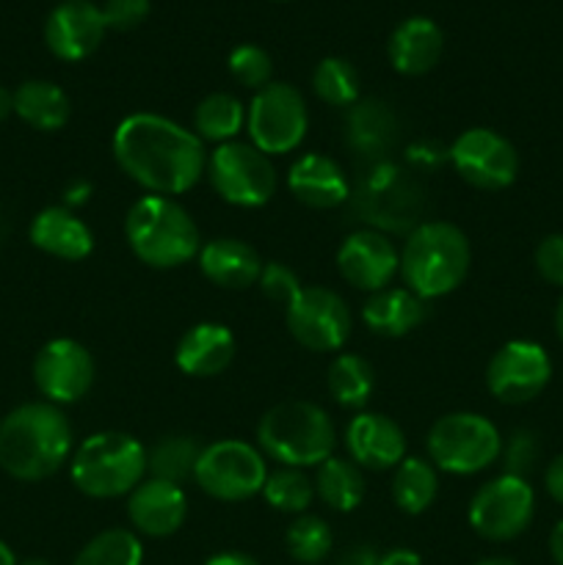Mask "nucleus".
Listing matches in <instances>:
<instances>
[{
    "instance_id": "nucleus-1",
    "label": "nucleus",
    "mask_w": 563,
    "mask_h": 565,
    "mask_svg": "<svg viewBox=\"0 0 563 565\" xmlns=\"http://www.w3.org/2000/svg\"><path fill=\"white\" fill-rule=\"evenodd\" d=\"M114 158L132 182L158 196H177L208 171V149L196 132L160 114H130L114 132Z\"/></svg>"
},
{
    "instance_id": "nucleus-2",
    "label": "nucleus",
    "mask_w": 563,
    "mask_h": 565,
    "mask_svg": "<svg viewBox=\"0 0 563 565\" xmlns=\"http://www.w3.org/2000/svg\"><path fill=\"white\" fill-rule=\"evenodd\" d=\"M72 450L70 419L53 403H25L0 423V467L17 480L59 472Z\"/></svg>"
},
{
    "instance_id": "nucleus-3",
    "label": "nucleus",
    "mask_w": 563,
    "mask_h": 565,
    "mask_svg": "<svg viewBox=\"0 0 563 565\" xmlns=\"http://www.w3.org/2000/svg\"><path fill=\"white\" fill-rule=\"evenodd\" d=\"M469 241L458 226L447 221H425L414 226L401 252V276L408 290L428 298H442L467 279Z\"/></svg>"
},
{
    "instance_id": "nucleus-4",
    "label": "nucleus",
    "mask_w": 563,
    "mask_h": 565,
    "mask_svg": "<svg viewBox=\"0 0 563 565\" xmlns=\"http://www.w3.org/2000/svg\"><path fill=\"white\" fill-rule=\"evenodd\" d=\"M127 243L149 268H180L199 254V230L188 210L171 196L149 193L125 218Z\"/></svg>"
},
{
    "instance_id": "nucleus-5",
    "label": "nucleus",
    "mask_w": 563,
    "mask_h": 565,
    "mask_svg": "<svg viewBox=\"0 0 563 565\" xmlns=\"http://www.w3.org/2000/svg\"><path fill=\"white\" fill-rule=\"evenodd\" d=\"M259 452L282 467H320L337 447L329 414L307 401H287L268 408L257 425Z\"/></svg>"
},
{
    "instance_id": "nucleus-6",
    "label": "nucleus",
    "mask_w": 563,
    "mask_h": 565,
    "mask_svg": "<svg viewBox=\"0 0 563 565\" xmlns=\"http://www.w3.org/2000/svg\"><path fill=\"white\" fill-rule=\"evenodd\" d=\"M147 475V447L119 430L94 434L72 456V483L94 500L127 497Z\"/></svg>"
},
{
    "instance_id": "nucleus-7",
    "label": "nucleus",
    "mask_w": 563,
    "mask_h": 565,
    "mask_svg": "<svg viewBox=\"0 0 563 565\" xmlns=\"http://www.w3.org/2000/svg\"><path fill=\"white\" fill-rule=\"evenodd\" d=\"M428 458L436 469L450 475H475L500 458V430L472 412L445 414L428 430Z\"/></svg>"
},
{
    "instance_id": "nucleus-8",
    "label": "nucleus",
    "mask_w": 563,
    "mask_h": 565,
    "mask_svg": "<svg viewBox=\"0 0 563 565\" xmlns=\"http://www.w3.org/2000/svg\"><path fill=\"white\" fill-rule=\"evenodd\" d=\"M268 478L265 456L248 441L224 439L208 445L193 469V483L221 502H246L259 494Z\"/></svg>"
},
{
    "instance_id": "nucleus-9",
    "label": "nucleus",
    "mask_w": 563,
    "mask_h": 565,
    "mask_svg": "<svg viewBox=\"0 0 563 565\" xmlns=\"http://www.w3.org/2000/svg\"><path fill=\"white\" fill-rule=\"evenodd\" d=\"M210 185L235 207H263L276 193V169L254 143L230 141L208 154Z\"/></svg>"
},
{
    "instance_id": "nucleus-10",
    "label": "nucleus",
    "mask_w": 563,
    "mask_h": 565,
    "mask_svg": "<svg viewBox=\"0 0 563 565\" xmlns=\"http://www.w3.org/2000/svg\"><path fill=\"white\" fill-rule=\"evenodd\" d=\"M309 127L304 94L290 83H274L254 94L246 110V130L259 152L285 154L304 141Z\"/></svg>"
},
{
    "instance_id": "nucleus-11",
    "label": "nucleus",
    "mask_w": 563,
    "mask_h": 565,
    "mask_svg": "<svg viewBox=\"0 0 563 565\" xmlns=\"http://www.w3.org/2000/svg\"><path fill=\"white\" fill-rule=\"evenodd\" d=\"M535 516V494L517 475H500L475 491L469 502V527L486 541H513L530 527Z\"/></svg>"
},
{
    "instance_id": "nucleus-12",
    "label": "nucleus",
    "mask_w": 563,
    "mask_h": 565,
    "mask_svg": "<svg viewBox=\"0 0 563 565\" xmlns=\"http://www.w3.org/2000/svg\"><path fill=\"white\" fill-rule=\"evenodd\" d=\"M285 320L296 342L315 353L340 351L351 337V309L326 287H301L285 309Z\"/></svg>"
},
{
    "instance_id": "nucleus-13",
    "label": "nucleus",
    "mask_w": 563,
    "mask_h": 565,
    "mask_svg": "<svg viewBox=\"0 0 563 565\" xmlns=\"http://www.w3.org/2000/svg\"><path fill=\"white\" fill-rule=\"evenodd\" d=\"M450 163L464 182L480 191H502L517 180L519 154L513 143L489 127L464 130L450 147Z\"/></svg>"
},
{
    "instance_id": "nucleus-14",
    "label": "nucleus",
    "mask_w": 563,
    "mask_h": 565,
    "mask_svg": "<svg viewBox=\"0 0 563 565\" xmlns=\"http://www.w3.org/2000/svg\"><path fill=\"white\" fill-rule=\"evenodd\" d=\"M552 379V362L539 342L511 340L489 359L486 386L502 403H528L546 390Z\"/></svg>"
},
{
    "instance_id": "nucleus-15",
    "label": "nucleus",
    "mask_w": 563,
    "mask_h": 565,
    "mask_svg": "<svg viewBox=\"0 0 563 565\" xmlns=\"http://www.w3.org/2000/svg\"><path fill=\"white\" fill-rule=\"evenodd\" d=\"M94 359L77 340H50L33 362V381L50 403H77L94 384Z\"/></svg>"
},
{
    "instance_id": "nucleus-16",
    "label": "nucleus",
    "mask_w": 563,
    "mask_h": 565,
    "mask_svg": "<svg viewBox=\"0 0 563 565\" xmlns=\"http://www.w3.org/2000/svg\"><path fill=\"white\" fill-rule=\"evenodd\" d=\"M340 276L357 290L379 292L390 287L392 276L401 270V252L386 235L375 230H359L342 241L337 252Z\"/></svg>"
},
{
    "instance_id": "nucleus-17",
    "label": "nucleus",
    "mask_w": 563,
    "mask_h": 565,
    "mask_svg": "<svg viewBox=\"0 0 563 565\" xmlns=\"http://www.w3.org/2000/svg\"><path fill=\"white\" fill-rule=\"evenodd\" d=\"M105 17L103 9L88 0H66L50 11L44 22V42L50 53L61 61H83L103 44Z\"/></svg>"
},
{
    "instance_id": "nucleus-18",
    "label": "nucleus",
    "mask_w": 563,
    "mask_h": 565,
    "mask_svg": "<svg viewBox=\"0 0 563 565\" xmlns=\"http://www.w3.org/2000/svg\"><path fill=\"white\" fill-rule=\"evenodd\" d=\"M127 516L136 533L149 535V539L174 535L188 516L185 491L182 486L166 483V480H141L127 494Z\"/></svg>"
},
{
    "instance_id": "nucleus-19",
    "label": "nucleus",
    "mask_w": 563,
    "mask_h": 565,
    "mask_svg": "<svg viewBox=\"0 0 563 565\" xmlns=\"http://www.w3.org/2000/svg\"><path fill=\"white\" fill-rule=\"evenodd\" d=\"M348 456L362 469H395L406 458V436L401 425L384 414L362 412L346 428Z\"/></svg>"
},
{
    "instance_id": "nucleus-20",
    "label": "nucleus",
    "mask_w": 563,
    "mask_h": 565,
    "mask_svg": "<svg viewBox=\"0 0 563 565\" xmlns=\"http://www.w3.org/2000/svg\"><path fill=\"white\" fill-rule=\"evenodd\" d=\"M196 257L204 279L224 290H246L257 285L265 268L257 248L237 237H215L199 248Z\"/></svg>"
},
{
    "instance_id": "nucleus-21",
    "label": "nucleus",
    "mask_w": 563,
    "mask_h": 565,
    "mask_svg": "<svg viewBox=\"0 0 563 565\" xmlns=\"http://www.w3.org/2000/svg\"><path fill=\"white\" fill-rule=\"evenodd\" d=\"M287 188L301 204L312 210H331L348 202V177L326 154H304L287 171Z\"/></svg>"
},
{
    "instance_id": "nucleus-22",
    "label": "nucleus",
    "mask_w": 563,
    "mask_h": 565,
    "mask_svg": "<svg viewBox=\"0 0 563 565\" xmlns=\"http://www.w3.org/2000/svg\"><path fill=\"white\" fill-rule=\"evenodd\" d=\"M235 359V337L221 323H196L180 337L174 351L177 367L193 379H213Z\"/></svg>"
},
{
    "instance_id": "nucleus-23",
    "label": "nucleus",
    "mask_w": 563,
    "mask_h": 565,
    "mask_svg": "<svg viewBox=\"0 0 563 565\" xmlns=\"http://www.w3.org/2000/svg\"><path fill=\"white\" fill-rule=\"evenodd\" d=\"M442 47H445V36H442L439 25L434 20H428V17H408V20H403L392 31L386 53H390L392 66L401 75L417 77L439 64Z\"/></svg>"
},
{
    "instance_id": "nucleus-24",
    "label": "nucleus",
    "mask_w": 563,
    "mask_h": 565,
    "mask_svg": "<svg viewBox=\"0 0 563 565\" xmlns=\"http://www.w3.org/2000/svg\"><path fill=\"white\" fill-rule=\"evenodd\" d=\"M31 243L50 257L86 259L94 248V235L70 207H47L31 221Z\"/></svg>"
},
{
    "instance_id": "nucleus-25",
    "label": "nucleus",
    "mask_w": 563,
    "mask_h": 565,
    "mask_svg": "<svg viewBox=\"0 0 563 565\" xmlns=\"http://www.w3.org/2000/svg\"><path fill=\"white\" fill-rule=\"evenodd\" d=\"M428 318V307L408 287H384L370 292L362 307V320L373 334L379 337H403L423 326Z\"/></svg>"
},
{
    "instance_id": "nucleus-26",
    "label": "nucleus",
    "mask_w": 563,
    "mask_h": 565,
    "mask_svg": "<svg viewBox=\"0 0 563 565\" xmlns=\"http://www.w3.org/2000/svg\"><path fill=\"white\" fill-rule=\"evenodd\" d=\"M346 141L362 158H381L397 141L395 110L384 99H362L348 108Z\"/></svg>"
},
{
    "instance_id": "nucleus-27",
    "label": "nucleus",
    "mask_w": 563,
    "mask_h": 565,
    "mask_svg": "<svg viewBox=\"0 0 563 565\" xmlns=\"http://www.w3.org/2000/svg\"><path fill=\"white\" fill-rule=\"evenodd\" d=\"M14 114L33 130H61L70 119V97L50 81H28L14 92Z\"/></svg>"
},
{
    "instance_id": "nucleus-28",
    "label": "nucleus",
    "mask_w": 563,
    "mask_h": 565,
    "mask_svg": "<svg viewBox=\"0 0 563 565\" xmlns=\"http://www.w3.org/2000/svg\"><path fill=\"white\" fill-rule=\"evenodd\" d=\"M439 494V475L425 458L406 456L392 475V500L408 516H419L434 505Z\"/></svg>"
},
{
    "instance_id": "nucleus-29",
    "label": "nucleus",
    "mask_w": 563,
    "mask_h": 565,
    "mask_svg": "<svg viewBox=\"0 0 563 565\" xmlns=\"http://www.w3.org/2000/svg\"><path fill=\"white\" fill-rule=\"evenodd\" d=\"M312 483H315V497H320L331 511H340V513H348L353 511V508L362 505L364 491H368L362 467H357V463L348 461V458H334V456L326 458V461L320 463Z\"/></svg>"
},
{
    "instance_id": "nucleus-30",
    "label": "nucleus",
    "mask_w": 563,
    "mask_h": 565,
    "mask_svg": "<svg viewBox=\"0 0 563 565\" xmlns=\"http://www.w3.org/2000/svg\"><path fill=\"white\" fill-rule=\"evenodd\" d=\"M243 125H246V108L241 99L226 92L208 94L193 110V132L202 143L213 141L221 147V143L235 141Z\"/></svg>"
},
{
    "instance_id": "nucleus-31",
    "label": "nucleus",
    "mask_w": 563,
    "mask_h": 565,
    "mask_svg": "<svg viewBox=\"0 0 563 565\" xmlns=\"http://www.w3.org/2000/svg\"><path fill=\"white\" fill-rule=\"evenodd\" d=\"M202 450L204 447L199 445L196 436H163L147 450L149 478L182 486L188 478H193V469H196Z\"/></svg>"
},
{
    "instance_id": "nucleus-32",
    "label": "nucleus",
    "mask_w": 563,
    "mask_h": 565,
    "mask_svg": "<svg viewBox=\"0 0 563 565\" xmlns=\"http://www.w3.org/2000/svg\"><path fill=\"white\" fill-rule=\"evenodd\" d=\"M326 386L342 408H362L373 395V367L359 353H340L326 373Z\"/></svg>"
},
{
    "instance_id": "nucleus-33",
    "label": "nucleus",
    "mask_w": 563,
    "mask_h": 565,
    "mask_svg": "<svg viewBox=\"0 0 563 565\" xmlns=\"http://www.w3.org/2000/svg\"><path fill=\"white\" fill-rule=\"evenodd\" d=\"M144 546L130 530H105L94 535L72 565H141Z\"/></svg>"
},
{
    "instance_id": "nucleus-34",
    "label": "nucleus",
    "mask_w": 563,
    "mask_h": 565,
    "mask_svg": "<svg viewBox=\"0 0 563 565\" xmlns=\"http://www.w3.org/2000/svg\"><path fill=\"white\" fill-rule=\"evenodd\" d=\"M312 88L318 99L331 108H351L359 103V72L346 58H323L312 72Z\"/></svg>"
},
{
    "instance_id": "nucleus-35",
    "label": "nucleus",
    "mask_w": 563,
    "mask_h": 565,
    "mask_svg": "<svg viewBox=\"0 0 563 565\" xmlns=\"http://www.w3.org/2000/svg\"><path fill=\"white\" fill-rule=\"evenodd\" d=\"M263 497L274 511L298 513L301 516L315 500V483L304 475V469L282 467L265 478Z\"/></svg>"
},
{
    "instance_id": "nucleus-36",
    "label": "nucleus",
    "mask_w": 563,
    "mask_h": 565,
    "mask_svg": "<svg viewBox=\"0 0 563 565\" xmlns=\"http://www.w3.org/2000/svg\"><path fill=\"white\" fill-rule=\"evenodd\" d=\"M331 544H334V539H331L329 524L320 516H309V513H301L285 533L287 555L301 565H318L326 561Z\"/></svg>"
},
{
    "instance_id": "nucleus-37",
    "label": "nucleus",
    "mask_w": 563,
    "mask_h": 565,
    "mask_svg": "<svg viewBox=\"0 0 563 565\" xmlns=\"http://www.w3.org/2000/svg\"><path fill=\"white\" fill-rule=\"evenodd\" d=\"M226 66H230V75L241 86L257 88V92L268 86L270 75H274V61L259 44H237L230 53Z\"/></svg>"
},
{
    "instance_id": "nucleus-38",
    "label": "nucleus",
    "mask_w": 563,
    "mask_h": 565,
    "mask_svg": "<svg viewBox=\"0 0 563 565\" xmlns=\"http://www.w3.org/2000/svg\"><path fill=\"white\" fill-rule=\"evenodd\" d=\"M259 290L265 292V298L274 303H279V307H290L293 298L301 292V281H298V276L293 274L287 265L282 263H268L263 268V276H259Z\"/></svg>"
},
{
    "instance_id": "nucleus-39",
    "label": "nucleus",
    "mask_w": 563,
    "mask_h": 565,
    "mask_svg": "<svg viewBox=\"0 0 563 565\" xmlns=\"http://www.w3.org/2000/svg\"><path fill=\"white\" fill-rule=\"evenodd\" d=\"M149 14V0H105L103 17L105 25L114 31H132L141 25Z\"/></svg>"
},
{
    "instance_id": "nucleus-40",
    "label": "nucleus",
    "mask_w": 563,
    "mask_h": 565,
    "mask_svg": "<svg viewBox=\"0 0 563 565\" xmlns=\"http://www.w3.org/2000/svg\"><path fill=\"white\" fill-rule=\"evenodd\" d=\"M535 268L541 279L563 287V235H546L535 248Z\"/></svg>"
},
{
    "instance_id": "nucleus-41",
    "label": "nucleus",
    "mask_w": 563,
    "mask_h": 565,
    "mask_svg": "<svg viewBox=\"0 0 563 565\" xmlns=\"http://www.w3.org/2000/svg\"><path fill=\"white\" fill-rule=\"evenodd\" d=\"M535 456H539V447H535V439L524 430H519L517 436H511V445H508V472L517 475V478H524L530 467H533Z\"/></svg>"
},
{
    "instance_id": "nucleus-42",
    "label": "nucleus",
    "mask_w": 563,
    "mask_h": 565,
    "mask_svg": "<svg viewBox=\"0 0 563 565\" xmlns=\"http://www.w3.org/2000/svg\"><path fill=\"white\" fill-rule=\"evenodd\" d=\"M546 491H550L552 500L563 505V452L546 467Z\"/></svg>"
},
{
    "instance_id": "nucleus-43",
    "label": "nucleus",
    "mask_w": 563,
    "mask_h": 565,
    "mask_svg": "<svg viewBox=\"0 0 563 565\" xmlns=\"http://www.w3.org/2000/svg\"><path fill=\"white\" fill-rule=\"evenodd\" d=\"M379 557L381 555L373 546H353V550H348L346 555L340 557L337 565H379Z\"/></svg>"
},
{
    "instance_id": "nucleus-44",
    "label": "nucleus",
    "mask_w": 563,
    "mask_h": 565,
    "mask_svg": "<svg viewBox=\"0 0 563 565\" xmlns=\"http://www.w3.org/2000/svg\"><path fill=\"white\" fill-rule=\"evenodd\" d=\"M88 196H92V182L75 180L66 185L64 191V207H77V204H86Z\"/></svg>"
},
{
    "instance_id": "nucleus-45",
    "label": "nucleus",
    "mask_w": 563,
    "mask_h": 565,
    "mask_svg": "<svg viewBox=\"0 0 563 565\" xmlns=\"http://www.w3.org/2000/svg\"><path fill=\"white\" fill-rule=\"evenodd\" d=\"M379 565H423V561H419L417 552L412 550H392L379 557Z\"/></svg>"
},
{
    "instance_id": "nucleus-46",
    "label": "nucleus",
    "mask_w": 563,
    "mask_h": 565,
    "mask_svg": "<svg viewBox=\"0 0 563 565\" xmlns=\"http://www.w3.org/2000/svg\"><path fill=\"white\" fill-rule=\"evenodd\" d=\"M204 565H259L252 555L246 552H219V555L210 557Z\"/></svg>"
},
{
    "instance_id": "nucleus-47",
    "label": "nucleus",
    "mask_w": 563,
    "mask_h": 565,
    "mask_svg": "<svg viewBox=\"0 0 563 565\" xmlns=\"http://www.w3.org/2000/svg\"><path fill=\"white\" fill-rule=\"evenodd\" d=\"M550 555H552V561H555V565H563V522H557L555 530H552Z\"/></svg>"
},
{
    "instance_id": "nucleus-48",
    "label": "nucleus",
    "mask_w": 563,
    "mask_h": 565,
    "mask_svg": "<svg viewBox=\"0 0 563 565\" xmlns=\"http://www.w3.org/2000/svg\"><path fill=\"white\" fill-rule=\"evenodd\" d=\"M9 114H14V92L0 86V121H3Z\"/></svg>"
},
{
    "instance_id": "nucleus-49",
    "label": "nucleus",
    "mask_w": 563,
    "mask_h": 565,
    "mask_svg": "<svg viewBox=\"0 0 563 565\" xmlns=\"http://www.w3.org/2000/svg\"><path fill=\"white\" fill-rule=\"evenodd\" d=\"M0 565H17V557H14V552H11L9 546L3 544V541H0Z\"/></svg>"
},
{
    "instance_id": "nucleus-50",
    "label": "nucleus",
    "mask_w": 563,
    "mask_h": 565,
    "mask_svg": "<svg viewBox=\"0 0 563 565\" xmlns=\"http://www.w3.org/2000/svg\"><path fill=\"white\" fill-rule=\"evenodd\" d=\"M555 331L563 342V296H561V301H557V309H555Z\"/></svg>"
},
{
    "instance_id": "nucleus-51",
    "label": "nucleus",
    "mask_w": 563,
    "mask_h": 565,
    "mask_svg": "<svg viewBox=\"0 0 563 565\" xmlns=\"http://www.w3.org/2000/svg\"><path fill=\"white\" fill-rule=\"evenodd\" d=\"M475 565H517L511 557H486V561H478Z\"/></svg>"
},
{
    "instance_id": "nucleus-52",
    "label": "nucleus",
    "mask_w": 563,
    "mask_h": 565,
    "mask_svg": "<svg viewBox=\"0 0 563 565\" xmlns=\"http://www.w3.org/2000/svg\"><path fill=\"white\" fill-rule=\"evenodd\" d=\"M17 565H53V563L42 561V557H31V561H20Z\"/></svg>"
}]
</instances>
